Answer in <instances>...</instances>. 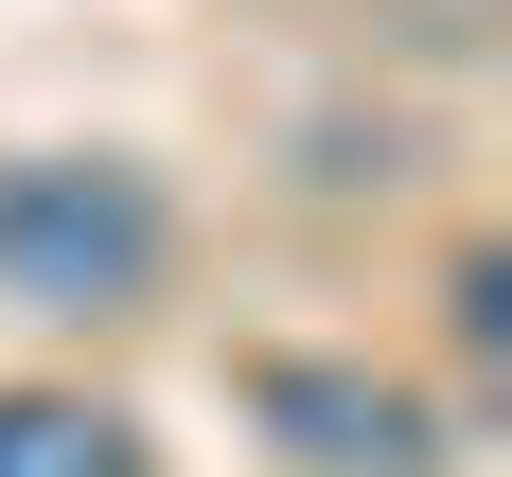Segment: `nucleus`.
Instances as JSON below:
<instances>
[{
  "instance_id": "f257e3e1",
  "label": "nucleus",
  "mask_w": 512,
  "mask_h": 477,
  "mask_svg": "<svg viewBox=\"0 0 512 477\" xmlns=\"http://www.w3.org/2000/svg\"><path fill=\"white\" fill-rule=\"evenodd\" d=\"M159 248H177V212L142 159H0V301L18 318H142Z\"/></svg>"
},
{
  "instance_id": "f03ea898",
  "label": "nucleus",
  "mask_w": 512,
  "mask_h": 477,
  "mask_svg": "<svg viewBox=\"0 0 512 477\" xmlns=\"http://www.w3.org/2000/svg\"><path fill=\"white\" fill-rule=\"evenodd\" d=\"M248 407H265V442L301 477H442V407L389 389V371H354V354H265Z\"/></svg>"
},
{
  "instance_id": "7ed1b4c3",
  "label": "nucleus",
  "mask_w": 512,
  "mask_h": 477,
  "mask_svg": "<svg viewBox=\"0 0 512 477\" xmlns=\"http://www.w3.org/2000/svg\"><path fill=\"white\" fill-rule=\"evenodd\" d=\"M0 477H142V424L89 389H0Z\"/></svg>"
}]
</instances>
